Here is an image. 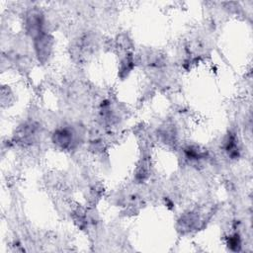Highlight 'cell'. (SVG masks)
<instances>
[{
  "label": "cell",
  "instance_id": "2",
  "mask_svg": "<svg viewBox=\"0 0 253 253\" xmlns=\"http://www.w3.org/2000/svg\"><path fill=\"white\" fill-rule=\"evenodd\" d=\"M35 47H36L39 59L43 61L47 58L51 48L50 40L45 34H42L35 39Z\"/></svg>",
  "mask_w": 253,
  "mask_h": 253
},
{
  "label": "cell",
  "instance_id": "3",
  "mask_svg": "<svg viewBox=\"0 0 253 253\" xmlns=\"http://www.w3.org/2000/svg\"><path fill=\"white\" fill-rule=\"evenodd\" d=\"M228 247L231 250H239L240 249V238L237 234H234L233 236H230L228 239Z\"/></svg>",
  "mask_w": 253,
  "mask_h": 253
},
{
  "label": "cell",
  "instance_id": "1",
  "mask_svg": "<svg viewBox=\"0 0 253 253\" xmlns=\"http://www.w3.org/2000/svg\"><path fill=\"white\" fill-rule=\"evenodd\" d=\"M52 141L63 149L68 148L73 142V132L67 127L58 128L52 135Z\"/></svg>",
  "mask_w": 253,
  "mask_h": 253
}]
</instances>
